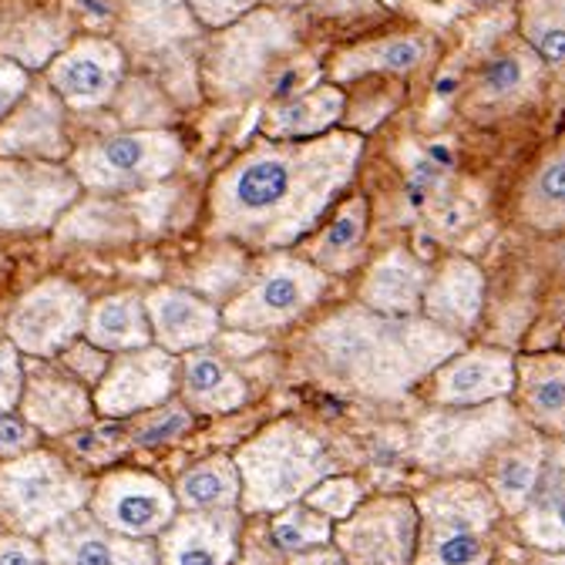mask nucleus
<instances>
[{"mask_svg":"<svg viewBox=\"0 0 565 565\" xmlns=\"http://www.w3.org/2000/svg\"><path fill=\"white\" fill-rule=\"evenodd\" d=\"M361 156L364 138L358 131L259 141L212 185V236L256 249H282L303 239L350 185Z\"/></svg>","mask_w":565,"mask_h":565,"instance_id":"1","label":"nucleus"},{"mask_svg":"<svg viewBox=\"0 0 565 565\" xmlns=\"http://www.w3.org/2000/svg\"><path fill=\"white\" fill-rule=\"evenodd\" d=\"M461 337L424 317H384L367 307L330 313L300 340V367L310 381L353 397H401L431 377Z\"/></svg>","mask_w":565,"mask_h":565,"instance_id":"2","label":"nucleus"},{"mask_svg":"<svg viewBox=\"0 0 565 565\" xmlns=\"http://www.w3.org/2000/svg\"><path fill=\"white\" fill-rule=\"evenodd\" d=\"M417 548L411 565H491L499 502L481 481L448 478L417 494Z\"/></svg>","mask_w":565,"mask_h":565,"instance_id":"3","label":"nucleus"},{"mask_svg":"<svg viewBox=\"0 0 565 565\" xmlns=\"http://www.w3.org/2000/svg\"><path fill=\"white\" fill-rule=\"evenodd\" d=\"M236 471L249 512H279L330 478L333 458L297 420H276L236 455Z\"/></svg>","mask_w":565,"mask_h":565,"instance_id":"4","label":"nucleus"},{"mask_svg":"<svg viewBox=\"0 0 565 565\" xmlns=\"http://www.w3.org/2000/svg\"><path fill=\"white\" fill-rule=\"evenodd\" d=\"M95 484L51 451H28L0 465V522L18 535H44L85 512Z\"/></svg>","mask_w":565,"mask_h":565,"instance_id":"5","label":"nucleus"},{"mask_svg":"<svg viewBox=\"0 0 565 565\" xmlns=\"http://www.w3.org/2000/svg\"><path fill=\"white\" fill-rule=\"evenodd\" d=\"M182 138L166 128H135L95 138L67 159L71 175L92 192H131L169 179L182 166Z\"/></svg>","mask_w":565,"mask_h":565,"instance_id":"6","label":"nucleus"},{"mask_svg":"<svg viewBox=\"0 0 565 565\" xmlns=\"http://www.w3.org/2000/svg\"><path fill=\"white\" fill-rule=\"evenodd\" d=\"M323 290L327 273H320L313 263L279 256L259 269V276L226 307L220 320L246 333L290 327L323 297Z\"/></svg>","mask_w":565,"mask_h":565,"instance_id":"7","label":"nucleus"},{"mask_svg":"<svg viewBox=\"0 0 565 565\" xmlns=\"http://www.w3.org/2000/svg\"><path fill=\"white\" fill-rule=\"evenodd\" d=\"M88 307V297L75 282L44 279L14 303L8 337L28 361H54L67 343L85 333Z\"/></svg>","mask_w":565,"mask_h":565,"instance_id":"8","label":"nucleus"},{"mask_svg":"<svg viewBox=\"0 0 565 565\" xmlns=\"http://www.w3.org/2000/svg\"><path fill=\"white\" fill-rule=\"evenodd\" d=\"M78 195V179L57 162L0 159V230H51Z\"/></svg>","mask_w":565,"mask_h":565,"instance_id":"9","label":"nucleus"},{"mask_svg":"<svg viewBox=\"0 0 565 565\" xmlns=\"http://www.w3.org/2000/svg\"><path fill=\"white\" fill-rule=\"evenodd\" d=\"M347 565H411L417 548V509L404 494L364 502L333 529Z\"/></svg>","mask_w":565,"mask_h":565,"instance_id":"10","label":"nucleus"},{"mask_svg":"<svg viewBox=\"0 0 565 565\" xmlns=\"http://www.w3.org/2000/svg\"><path fill=\"white\" fill-rule=\"evenodd\" d=\"M88 509V515L115 535L149 539L172 525L175 494L146 471H111L95 484Z\"/></svg>","mask_w":565,"mask_h":565,"instance_id":"11","label":"nucleus"},{"mask_svg":"<svg viewBox=\"0 0 565 565\" xmlns=\"http://www.w3.org/2000/svg\"><path fill=\"white\" fill-rule=\"evenodd\" d=\"M179 364L162 347H141L118 353L95 387V411L105 417H131L169 404Z\"/></svg>","mask_w":565,"mask_h":565,"instance_id":"12","label":"nucleus"},{"mask_svg":"<svg viewBox=\"0 0 565 565\" xmlns=\"http://www.w3.org/2000/svg\"><path fill=\"white\" fill-rule=\"evenodd\" d=\"M461 411L465 414L424 420L417 438V458L438 468L458 461H478L519 428L515 411L505 401H494L484 407H461Z\"/></svg>","mask_w":565,"mask_h":565,"instance_id":"13","label":"nucleus"},{"mask_svg":"<svg viewBox=\"0 0 565 565\" xmlns=\"http://www.w3.org/2000/svg\"><path fill=\"white\" fill-rule=\"evenodd\" d=\"M125 75V54L115 41L82 38L57 51L47 64V88L64 108L88 111L111 102Z\"/></svg>","mask_w":565,"mask_h":565,"instance_id":"14","label":"nucleus"},{"mask_svg":"<svg viewBox=\"0 0 565 565\" xmlns=\"http://www.w3.org/2000/svg\"><path fill=\"white\" fill-rule=\"evenodd\" d=\"M18 411L38 435L47 438H67L82 428H92L95 420V401L88 387L51 361L24 364V391Z\"/></svg>","mask_w":565,"mask_h":565,"instance_id":"15","label":"nucleus"},{"mask_svg":"<svg viewBox=\"0 0 565 565\" xmlns=\"http://www.w3.org/2000/svg\"><path fill=\"white\" fill-rule=\"evenodd\" d=\"M515 394V353L499 347L458 350L431 374V397L441 407H484Z\"/></svg>","mask_w":565,"mask_h":565,"instance_id":"16","label":"nucleus"},{"mask_svg":"<svg viewBox=\"0 0 565 565\" xmlns=\"http://www.w3.org/2000/svg\"><path fill=\"white\" fill-rule=\"evenodd\" d=\"M47 565H159L146 539H125L98 525L88 512H75L41 535Z\"/></svg>","mask_w":565,"mask_h":565,"instance_id":"17","label":"nucleus"},{"mask_svg":"<svg viewBox=\"0 0 565 565\" xmlns=\"http://www.w3.org/2000/svg\"><path fill=\"white\" fill-rule=\"evenodd\" d=\"M0 159H31V162H61L67 159L64 135V105L44 88H28L14 111L0 121Z\"/></svg>","mask_w":565,"mask_h":565,"instance_id":"18","label":"nucleus"},{"mask_svg":"<svg viewBox=\"0 0 565 565\" xmlns=\"http://www.w3.org/2000/svg\"><path fill=\"white\" fill-rule=\"evenodd\" d=\"M290 24L276 21L273 14L249 18L246 24H233V31L216 44L209 78L220 92H246L269 64L276 51L290 44Z\"/></svg>","mask_w":565,"mask_h":565,"instance_id":"19","label":"nucleus"},{"mask_svg":"<svg viewBox=\"0 0 565 565\" xmlns=\"http://www.w3.org/2000/svg\"><path fill=\"white\" fill-rule=\"evenodd\" d=\"M239 552V515L185 512L162 532L159 565H233Z\"/></svg>","mask_w":565,"mask_h":565,"instance_id":"20","label":"nucleus"},{"mask_svg":"<svg viewBox=\"0 0 565 565\" xmlns=\"http://www.w3.org/2000/svg\"><path fill=\"white\" fill-rule=\"evenodd\" d=\"M545 441L539 431L532 428H519L491 451V465H488V478L481 481L491 499L499 502L502 515H519L532 491L542 478V465H545Z\"/></svg>","mask_w":565,"mask_h":565,"instance_id":"21","label":"nucleus"},{"mask_svg":"<svg viewBox=\"0 0 565 565\" xmlns=\"http://www.w3.org/2000/svg\"><path fill=\"white\" fill-rule=\"evenodd\" d=\"M512 397L532 431L565 435V350L515 358Z\"/></svg>","mask_w":565,"mask_h":565,"instance_id":"22","label":"nucleus"},{"mask_svg":"<svg viewBox=\"0 0 565 565\" xmlns=\"http://www.w3.org/2000/svg\"><path fill=\"white\" fill-rule=\"evenodd\" d=\"M146 313H149V327H152V340L175 353H192L202 350L212 337L220 333V313L216 307H209L202 297L189 294V290H152L146 297Z\"/></svg>","mask_w":565,"mask_h":565,"instance_id":"23","label":"nucleus"},{"mask_svg":"<svg viewBox=\"0 0 565 565\" xmlns=\"http://www.w3.org/2000/svg\"><path fill=\"white\" fill-rule=\"evenodd\" d=\"M484 307V276L471 259H448L438 273H431L428 290L420 300V317L455 333L465 337Z\"/></svg>","mask_w":565,"mask_h":565,"instance_id":"24","label":"nucleus"},{"mask_svg":"<svg viewBox=\"0 0 565 565\" xmlns=\"http://www.w3.org/2000/svg\"><path fill=\"white\" fill-rule=\"evenodd\" d=\"M431 269L424 266L411 249L394 246L387 249L361 282V307L384 313V317H417L424 290H428Z\"/></svg>","mask_w":565,"mask_h":565,"instance_id":"25","label":"nucleus"},{"mask_svg":"<svg viewBox=\"0 0 565 565\" xmlns=\"http://www.w3.org/2000/svg\"><path fill=\"white\" fill-rule=\"evenodd\" d=\"M519 535L539 552H565V445L545 448L542 478L529 505L515 515Z\"/></svg>","mask_w":565,"mask_h":565,"instance_id":"26","label":"nucleus"},{"mask_svg":"<svg viewBox=\"0 0 565 565\" xmlns=\"http://www.w3.org/2000/svg\"><path fill=\"white\" fill-rule=\"evenodd\" d=\"M435 44L428 34H391L377 41L353 44L330 61L333 85L358 82L364 75H407L431 57Z\"/></svg>","mask_w":565,"mask_h":565,"instance_id":"27","label":"nucleus"},{"mask_svg":"<svg viewBox=\"0 0 565 565\" xmlns=\"http://www.w3.org/2000/svg\"><path fill=\"white\" fill-rule=\"evenodd\" d=\"M347 98L340 85H317L300 95H290L276 102L263 115V135L269 141H303V138H320L327 135L340 118H343Z\"/></svg>","mask_w":565,"mask_h":565,"instance_id":"28","label":"nucleus"},{"mask_svg":"<svg viewBox=\"0 0 565 565\" xmlns=\"http://www.w3.org/2000/svg\"><path fill=\"white\" fill-rule=\"evenodd\" d=\"M85 340L105 353H128V350L152 347L146 300L135 294H118L92 303L85 320Z\"/></svg>","mask_w":565,"mask_h":565,"instance_id":"29","label":"nucleus"},{"mask_svg":"<svg viewBox=\"0 0 565 565\" xmlns=\"http://www.w3.org/2000/svg\"><path fill=\"white\" fill-rule=\"evenodd\" d=\"M519 216L532 230L565 233V138L555 141L532 169L519 199Z\"/></svg>","mask_w":565,"mask_h":565,"instance_id":"30","label":"nucleus"},{"mask_svg":"<svg viewBox=\"0 0 565 565\" xmlns=\"http://www.w3.org/2000/svg\"><path fill=\"white\" fill-rule=\"evenodd\" d=\"M367 220H371V205L364 195L347 199L330 226L310 243V263L320 273H347L361 263L364 243H367Z\"/></svg>","mask_w":565,"mask_h":565,"instance_id":"31","label":"nucleus"},{"mask_svg":"<svg viewBox=\"0 0 565 565\" xmlns=\"http://www.w3.org/2000/svg\"><path fill=\"white\" fill-rule=\"evenodd\" d=\"M182 391L192 407L202 414H226L236 411L246 401V384L243 377L216 353L192 350L182 361Z\"/></svg>","mask_w":565,"mask_h":565,"instance_id":"32","label":"nucleus"},{"mask_svg":"<svg viewBox=\"0 0 565 565\" xmlns=\"http://www.w3.org/2000/svg\"><path fill=\"white\" fill-rule=\"evenodd\" d=\"M542 78V61L532 51H505L494 54L478 75L475 85V102L478 105H519L535 92Z\"/></svg>","mask_w":565,"mask_h":565,"instance_id":"33","label":"nucleus"},{"mask_svg":"<svg viewBox=\"0 0 565 565\" xmlns=\"http://www.w3.org/2000/svg\"><path fill=\"white\" fill-rule=\"evenodd\" d=\"M239 494L243 484H239L236 461L223 455L205 458L195 468H189L175 488V499L185 512H223L239 502Z\"/></svg>","mask_w":565,"mask_h":565,"instance_id":"34","label":"nucleus"},{"mask_svg":"<svg viewBox=\"0 0 565 565\" xmlns=\"http://www.w3.org/2000/svg\"><path fill=\"white\" fill-rule=\"evenodd\" d=\"M519 31L542 64L565 67V0H522Z\"/></svg>","mask_w":565,"mask_h":565,"instance_id":"35","label":"nucleus"},{"mask_svg":"<svg viewBox=\"0 0 565 565\" xmlns=\"http://www.w3.org/2000/svg\"><path fill=\"white\" fill-rule=\"evenodd\" d=\"M125 24H128V38L138 47L162 44L179 34H192V18L182 0H131Z\"/></svg>","mask_w":565,"mask_h":565,"instance_id":"36","label":"nucleus"},{"mask_svg":"<svg viewBox=\"0 0 565 565\" xmlns=\"http://www.w3.org/2000/svg\"><path fill=\"white\" fill-rule=\"evenodd\" d=\"M269 535L279 552L300 555V552L323 548L327 542H333V522L313 512L310 505H287L273 519Z\"/></svg>","mask_w":565,"mask_h":565,"instance_id":"37","label":"nucleus"},{"mask_svg":"<svg viewBox=\"0 0 565 565\" xmlns=\"http://www.w3.org/2000/svg\"><path fill=\"white\" fill-rule=\"evenodd\" d=\"M361 499H364L361 484L353 481V478H337V475L323 478L320 484H313L307 491V505L313 512H320L323 519H330V522L333 519L343 522L347 515H353V509L361 505Z\"/></svg>","mask_w":565,"mask_h":565,"instance_id":"38","label":"nucleus"},{"mask_svg":"<svg viewBox=\"0 0 565 565\" xmlns=\"http://www.w3.org/2000/svg\"><path fill=\"white\" fill-rule=\"evenodd\" d=\"M189 428H192V417H189L185 407H179V404H162V407H152L141 420H135L131 441L141 445V448H152V445H166V441L182 438Z\"/></svg>","mask_w":565,"mask_h":565,"instance_id":"39","label":"nucleus"},{"mask_svg":"<svg viewBox=\"0 0 565 565\" xmlns=\"http://www.w3.org/2000/svg\"><path fill=\"white\" fill-rule=\"evenodd\" d=\"M61 367L75 377V381H82L85 387H98V381L105 377V371H108V353L105 350H98L95 343H88V340H75V343H67L61 353Z\"/></svg>","mask_w":565,"mask_h":565,"instance_id":"40","label":"nucleus"},{"mask_svg":"<svg viewBox=\"0 0 565 565\" xmlns=\"http://www.w3.org/2000/svg\"><path fill=\"white\" fill-rule=\"evenodd\" d=\"M189 18L202 28H233L239 24L253 8L256 0H182Z\"/></svg>","mask_w":565,"mask_h":565,"instance_id":"41","label":"nucleus"},{"mask_svg":"<svg viewBox=\"0 0 565 565\" xmlns=\"http://www.w3.org/2000/svg\"><path fill=\"white\" fill-rule=\"evenodd\" d=\"M21 391H24V353L11 340H0V414L18 411Z\"/></svg>","mask_w":565,"mask_h":565,"instance_id":"42","label":"nucleus"},{"mask_svg":"<svg viewBox=\"0 0 565 565\" xmlns=\"http://www.w3.org/2000/svg\"><path fill=\"white\" fill-rule=\"evenodd\" d=\"M41 441V435L31 428V424L24 420L21 411H8L0 414V458L11 461V458H21L28 451H34Z\"/></svg>","mask_w":565,"mask_h":565,"instance_id":"43","label":"nucleus"},{"mask_svg":"<svg viewBox=\"0 0 565 565\" xmlns=\"http://www.w3.org/2000/svg\"><path fill=\"white\" fill-rule=\"evenodd\" d=\"M28 88H31L28 67H21L18 61L0 54V121L14 111V105L28 95Z\"/></svg>","mask_w":565,"mask_h":565,"instance_id":"44","label":"nucleus"},{"mask_svg":"<svg viewBox=\"0 0 565 565\" xmlns=\"http://www.w3.org/2000/svg\"><path fill=\"white\" fill-rule=\"evenodd\" d=\"M75 451L88 461H108L121 451V435L118 431H105V428H82L75 435H67Z\"/></svg>","mask_w":565,"mask_h":565,"instance_id":"45","label":"nucleus"},{"mask_svg":"<svg viewBox=\"0 0 565 565\" xmlns=\"http://www.w3.org/2000/svg\"><path fill=\"white\" fill-rule=\"evenodd\" d=\"M0 565H47V562H44V548L38 539L8 532V535H0Z\"/></svg>","mask_w":565,"mask_h":565,"instance_id":"46","label":"nucleus"},{"mask_svg":"<svg viewBox=\"0 0 565 565\" xmlns=\"http://www.w3.org/2000/svg\"><path fill=\"white\" fill-rule=\"evenodd\" d=\"M290 565H347V558L337 548H310V552L294 555Z\"/></svg>","mask_w":565,"mask_h":565,"instance_id":"47","label":"nucleus"},{"mask_svg":"<svg viewBox=\"0 0 565 565\" xmlns=\"http://www.w3.org/2000/svg\"><path fill=\"white\" fill-rule=\"evenodd\" d=\"M374 4V0H317V11L320 14H347V11H361Z\"/></svg>","mask_w":565,"mask_h":565,"instance_id":"48","label":"nucleus"},{"mask_svg":"<svg viewBox=\"0 0 565 565\" xmlns=\"http://www.w3.org/2000/svg\"><path fill=\"white\" fill-rule=\"evenodd\" d=\"M256 4H266V8H276V11H294V8L313 4V0H256Z\"/></svg>","mask_w":565,"mask_h":565,"instance_id":"49","label":"nucleus"},{"mask_svg":"<svg viewBox=\"0 0 565 565\" xmlns=\"http://www.w3.org/2000/svg\"><path fill=\"white\" fill-rule=\"evenodd\" d=\"M236 565H273V562H269V555L263 548H249L246 558H239Z\"/></svg>","mask_w":565,"mask_h":565,"instance_id":"50","label":"nucleus"},{"mask_svg":"<svg viewBox=\"0 0 565 565\" xmlns=\"http://www.w3.org/2000/svg\"><path fill=\"white\" fill-rule=\"evenodd\" d=\"M535 565H565V552H545Z\"/></svg>","mask_w":565,"mask_h":565,"instance_id":"51","label":"nucleus"},{"mask_svg":"<svg viewBox=\"0 0 565 565\" xmlns=\"http://www.w3.org/2000/svg\"><path fill=\"white\" fill-rule=\"evenodd\" d=\"M555 263H558V269L565 273V239L555 243Z\"/></svg>","mask_w":565,"mask_h":565,"instance_id":"52","label":"nucleus"},{"mask_svg":"<svg viewBox=\"0 0 565 565\" xmlns=\"http://www.w3.org/2000/svg\"><path fill=\"white\" fill-rule=\"evenodd\" d=\"M562 347H565V333H562Z\"/></svg>","mask_w":565,"mask_h":565,"instance_id":"53","label":"nucleus"}]
</instances>
